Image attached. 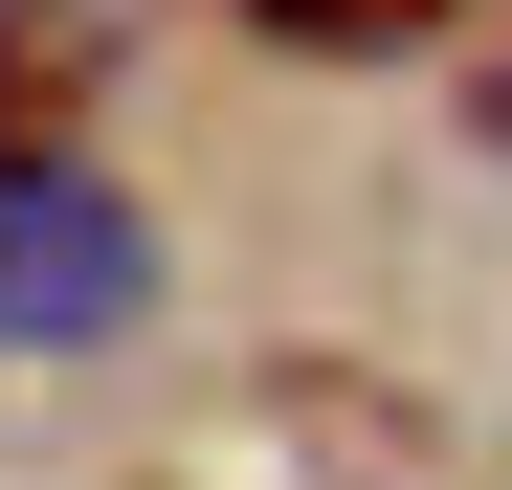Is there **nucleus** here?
<instances>
[{
    "label": "nucleus",
    "instance_id": "obj_2",
    "mask_svg": "<svg viewBox=\"0 0 512 490\" xmlns=\"http://www.w3.org/2000/svg\"><path fill=\"white\" fill-rule=\"evenodd\" d=\"M90 90H112L90 0H0V156H90Z\"/></svg>",
    "mask_w": 512,
    "mask_h": 490
},
{
    "label": "nucleus",
    "instance_id": "obj_1",
    "mask_svg": "<svg viewBox=\"0 0 512 490\" xmlns=\"http://www.w3.org/2000/svg\"><path fill=\"white\" fill-rule=\"evenodd\" d=\"M156 312V223L90 179V156H0V335L23 357H90Z\"/></svg>",
    "mask_w": 512,
    "mask_h": 490
},
{
    "label": "nucleus",
    "instance_id": "obj_3",
    "mask_svg": "<svg viewBox=\"0 0 512 490\" xmlns=\"http://www.w3.org/2000/svg\"><path fill=\"white\" fill-rule=\"evenodd\" d=\"M268 45H312V67H379V45H446L468 0H245Z\"/></svg>",
    "mask_w": 512,
    "mask_h": 490
},
{
    "label": "nucleus",
    "instance_id": "obj_4",
    "mask_svg": "<svg viewBox=\"0 0 512 490\" xmlns=\"http://www.w3.org/2000/svg\"><path fill=\"white\" fill-rule=\"evenodd\" d=\"M490 134H512V67H490Z\"/></svg>",
    "mask_w": 512,
    "mask_h": 490
}]
</instances>
